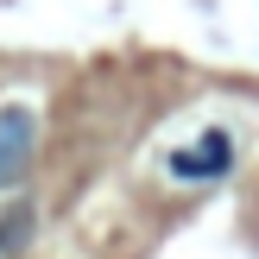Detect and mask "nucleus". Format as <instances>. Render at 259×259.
<instances>
[{"instance_id":"f03ea898","label":"nucleus","mask_w":259,"mask_h":259,"mask_svg":"<svg viewBox=\"0 0 259 259\" xmlns=\"http://www.w3.org/2000/svg\"><path fill=\"white\" fill-rule=\"evenodd\" d=\"M164 171H171L177 184H215V177H228L234 171V133H228V126H209L202 139L177 146L171 158H164Z\"/></svg>"},{"instance_id":"f257e3e1","label":"nucleus","mask_w":259,"mask_h":259,"mask_svg":"<svg viewBox=\"0 0 259 259\" xmlns=\"http://www.w3.org/2000/svg\"><path fill=\"white\" fill-rule=\"evenodd\" d=\"M38 164V108L0 101V196H19Z\"/></svg>"},{"instance_id":"7ed1b4c3","label":"nucleus","mask_w":259,"mask_h":259,"mask_svg":"<svg viewBox=\"0 0 259 259\" xmlns=\"http://www.w3.org/2000/svg\"><path fill=\"white\" fill-rule=\"evenodd\" d=\"M32 228H38V209H32V196H7V209H0V259L25 253Z\"/></svg>"}]
</instances>
